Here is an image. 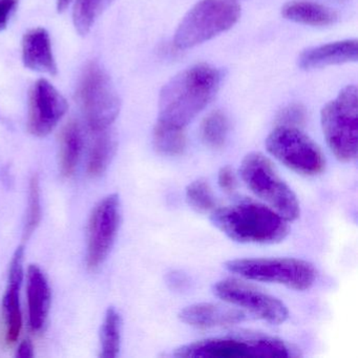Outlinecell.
<instances>
[{
    "instance_id": "1",
    "label": "cell",
    "mask_w": 358,
    "mask_h": 358,
    "mask_svg": "<svg viewBox=\"0 0 358 358\" xmlns=\"http://www.w3.org/2000/svg\"><path fill=\"white\" fill-rule=\"evenodd\" d=\"M222 78L221 71L205 64L179 73L161 91L159 122L184 129L213 100Z\"/></svg>"
},
{
    "instance_id": "2",
    "label": "cell",
    "mask_w": 358,
    "mask_h": 358,
    "mask_svg": "<svg viewBox=\"0 0 358 358\" xmlns=\"http://www.w3.org/2000/svg\"><path fill=\"white\" fill-rule=\"evenodd\" d=\"M210 220L228 238L243 244H274L289 234L287 220L259 203L243 202L215 209Z\"/></svg>"
},
{
    "instance_id": "3",
    "label": "cell",
    "mask_w": 358,
    "mask_h": 358,
    "mask_svg": "<svg viewBox=\"0 0 358 358\" xmlns=\"http://www.w3.org/2000/svg\"><path fill=\"white\" fill-rule=\"evenodd\" d=\"M295 355L292 347L282 339L250 332L194 341L173 352L175 357H292Z\"/></svg>"
},
{
    "instance_id": "4",
    "label": "cell",
    "mask_w": 358,
    "mask_h": 358,
    "mask_svg": "<svg viewBox=\"0 0 358 358\" xmlns=\"http://www.w3.org/2000/svg\"><path fill=\"white\" fill-rule=\"evenodd\" d=\"M322 133L337 160L353 162L357 158L358 99L355 85L345 87L320 113Z\"/></svg>"
},
{
    "instance_id": "5",
    "label": "cell",
    "mask_w": 358,
    "mask_h": 358,
    "mask_svg": "<svg viewBox=\"0 0 358 358\" xmlns=\"http://www.w3.org/2000/svg\"><path fill=\"white\" fill-rule=\"evenodd\" d=\"M240 14L236 0H201L178 27L173 43L180 50L196 47L231 29Z\"/></svg>"
},
{
    "instance_id": "6",
    "label": "cell",
    "mask_w": 358,
    "mask_h": 358,
    "mask_svg": "<svg viewBox=\"0 0 358 358\" xmlns=\"http://www.w3.org/2000/svg\"><path fill=\"white\" fill-rule=\"evenodd\" d=\"M240 173L247 187L287 221L299 217L301 208L296 196L263 154L247 155L241 164Z\"/></svg>"
},
{
    "instance_id": "7",
    "label": "cell",
    "mask_w": 358,
    "mask_h": 358,
    "mask_svg": "<svg viewBox=\"0 0 358 358\" xmlns=\"http://www.w3.org/2000/svg\"><path fill=\"white\" fill-rule=\"evenodd\" d=\"M76 95L85 121L94 133L108 129L118 117V94L112 79L97 62H92L83 71Z\"/></svg>"
},
{
    "instance_id": "8",
    "label": "cell",
    "mask_w": 358,
    "mask_h": 358,
    "mask_svg": "<svg viewBox=\"0 0 358 358\" xmlns=\"http://www.w3.org/2000/svg\"><path fill=\"white\" fill-rule=\"evenodd\" d=\"M226 269L247 280L282 285L305 291L313 286L316 270L309 262L289 257L236 259L226 262Z\"/></svg>"
},
{
    "instance_id": "9",
    "label": "cell",
    "mask_w": 358,
    "mask_h": 358,
    "mask_svg": "<svg viewBox=\"0 0 358 358\" xmlns=\"http://www.w3.org/2000/svg\"><path fill=\"white\" fill-rule=\"evenodd\" d=\"M268 152L291 171L303 176H317L326 160L317 144L296 127H280L266 139Z\"/></svg>"
},
{
    "instance_id": "10",
    "label": "cell",
    "mask_w": 358,
    "mask_h": 358,
    "mask_svg": "<svg viewBox=\"0 0 358 358\" xmlns=\"http://www.w3.org/2000/svg\"><path fill=\"white\" fill-rule=\"evenodd\" d=\"M121 223V204L118 194L102 199L93 209L87 229V265L96 270L108 259Z\"/></svg>"
},
{
    "instance_id": "11",
    "label": "cell",
    "mask_w": 358,
    "mask_h": 358,
    "mask_svg": "<svg viewBox=\"0 0 358 358\" xmlns=\"http://www.w3.org/2000/svg\"><path fill=\"white\" fill-rule=\"evenodd\" d=\"M213 293L272 324H282L289 316L288 308L280 299L236 278L220 280L213 286Z\"/></svg>"
},
{
    "instance_id": "12",
    "label": "cell",
    "mask_w": 358,
    "mask_h": 358,
    "mask_svg": "<svg viewBox=\"0 0 358 358\" xmlns=\"http://www.w3.org/2000/svg\"><path fill=\"white\" fill-rule=\"evenodd\" d=\"M68 108L62 94L47 79H39L29 96V131L35 137H47L64 118Z\"/></svg>"
},
{
    "instance_id": "13",
    "label": "cell",
    "mask_w": 358,
    "mask_h": 358,
    "mask_svg": "<svg viewBox=\"0 0 358 358\" xmlns=\"http://www.w3.org/2000/svg\"><path fill=\"white\" fill-rule=\"evenodd\" d=\"M24 247L16 249L10 263L7 288L3 299V318L6 324V341L9 345L16 343L22 328L20 308V290L24 280Z\"/></svg>"
},
{
    "instance_id": "14",
    "label": "cell",
    "mask_w": 358,
    "mask_h": 358,
    "mask_svg": "<svg viewBox=\"0 0 358 358\" xmlns=\"http://www.w3.org/2000/svg\"><path fill=\"white\" fill-rule=\"evenodd\" d=\"M29 326L34 333L41 332L51 309L52 292L47 276L37 265L29 266L27 274Z\"/></svg>"
},
{
    "instance_id": "15",
    "label": "cell",
    "mask_w": 358,
    "mask_h": 358,
    "mask_svg": "<svg viewBox=\"0 0 358 358\" xmlns=\"http://www.w3.org/2000/svg\"><path fill=\"white\" fill-rule=\"evenodd\" d=\"M179 318L194 328L210 329L240 324L247 320V314L236 308L201 303L184 308L179 313Z\"/></svg>"
},
{
    "instance_id": "16",
    "label": "cell",
    "mask_w": 358,
    "mask_h": 358,
    "mask_svg": "<svg viewBox=\"0 0 358 358\" xmlns=\"http://www.w3.org/2000/svg\"><path fill=\"white\" fill-rule=\"evenodd\" d=\"M22 62L34 72L56 76L57 64L52 49L51 37L45 29H32L24 34L22 43Z\"/></svg>"
},
{
    "instance_id": "17",
    "label": "cell",
    "mask_w": 358,
    "mask_h": 358,
    "mask_svg": "<svg viewBox=\"0 0 358 358\" xmlns=\"http://www.w3.org/2000/svg\"><path fill=\"white\" fill-rule=\"evenodd\" d=\"M357 41H337L306 50L299 57V66L303 70H314L334 64L357 62Z\"/></svg>"
},
{
    "instance_id": "18",
    "label": "cell",
    "mask_w": 358,
    "mask_h": 358,
    "mask_svg": "<svg viewBox=\"0 0 358 358\" xmlns=\"http://www.w3.org/2000/svg\"><path fill=\"white\" fill-rule=\"evenodd\" d=\"M85 146V135L80 123L71 120L60 135L59 171L64 178H71L76 171Z\"/></svg>"
},
{
    "instance_id": "19",
    "label": "cell",
    "mask_w": 358,
    "mask_h": 358,
    "mask_svg": "<svg viewBox=\"0 0 358 358\" xmlns=\"http://www.w3.org/2000/svg\"><path fill=\"white\" fill-rule=\"evenodd\" d=\"M282 14L291 22L314 27L330 26L338 20L336 12L310 0H293L284 6Z\"/></svg>"
},
{
    "instance_id": "20",
    "label": "cell",
    "mask_w": 358,
    "mask_h": 358,
    "mask_svg": "<svg viewBox=\"0 0 358 358\" xmlns=\"http://www.w3.org/2000/svg\"><path fill=\"white\" fill-rule=\"evenodd\" d=\"M96 134L97 138L90 152L87 169V175L92 178L100 177L106 173L114 157L117 145L114 135L108 129Z\"/></svg>"
},
{
    "instance_id": "21",
    "label": "cell",
    "mask_w": 358,
    "mask_h": 358,
    "mask_svg": "<svg viewBox=\"0 0 358 358\" xmlns=\"http://www.w3.org/2000/svg\"><path fill=\"white\" fill-rule=\"evenodd\" d=\"M122 318L115 307H110L100 330V357L115 358L121 349Z\"/></svg>"
},
{
    "instance_id": "22",
    "label": "cell",
    "mask_w": 358,
    "mask_h": 358,
    "mask_svg": "<svg viewBox=\"0 0 358 358\" xmlns=\"http://www.w3.org/2000/svg\"><path fill=\"white\" fill-rule=\"evenodd\" d=\"M152 139L155 148L161 154L178 156L185 150L186 134L183 127H173L158 121Z\"/></svg>"
},
{
    "instance_id": "23",
    "label": "cell",
    "mask_w": 358,
    "mask_h": 358,
    "mask_svg": "<svg viewBox=\"0 0 358 358\" xmlns=\"http://www.w3.org/2000/svg\"><path fill=\"white\" fill-rule=\"evenodd\" d=\"M113 1L114 0H77L73 11V22L77 32L85 36Z\"/></svg>"
},
{
    "instance_id": "24",
    "label": "cell",
    "mask_w": 358,
    "mask_h": 358,
    "mask_svg": "<svg viewBox=\"0 0 358 358\" xmlns=\"http://www.w3.org/2000/svg\"><path fill=\"white\" fill-rule=\"evenodd\" d=\"M229 131L227 117L221 110H215L205 117L201 125L203 142L213 150H220L225 145Z\"/></svg>"
},
{
    "instance_id": "25",
    "label": "cell",
    "mask_w": 358,
    "mask_h": 358,
    "mask_svg": "<svg viewBox=\"0 0 358 358\" xmlns=\"http://www.w3.org/2000/svg\"><path fill=\"white\" fill-rule=\"evenodd\" d=\"M186 200L194 210L201 213H213L217 207L210 186L205 180L192 182L186 188Z\"/></svg>"
},
{
    "instance_id": "26",
    "label": "cell",
    "mask_w": 358,
    "mask_h": 358,
    "mask_svg": "<svg viewBox=\"0 0 358 358\" xmlns=\"http://www.w3.org/2000/svg\"><path fill=\"white\" fill-rule=\"evenodd\" d=\"M41 222V186L38 176L33 175L29 185L28 209L24 221V238L29 240Z\"/></svg>"
},
{
    "instance_id": "27",
    "label": "cell",
    "mask_w": 358,
    "mask_h": 358,
    "mask_svg": "<svg viewBox=\"0 0 358 358\" xmlns=\"http://www.w3.org/2000/svg\"><path fill=\"white\" fill-rule=\"evenodd\" d=\"M305 108L301 104L293 103L280 110L278 117V123L280 127H303L306 122Z\"/></svg>"
},
{
    "instance_id": "28",
    "label": "cell",
    "mask_w": 358,
    "mask_h": 358,
    "mask_svg": "<svg viewBox=\"0 0 358 358\" xmlns=\"http://www.w3.org/2000/svg\"><path fill=\"white\" fill-rule=\"evenodd\" d=\"M20 5V0H0V32L5 30Z\"/></svg>"
},
{
    "instance_id": "29",
    "label": "cell",
    "mask_w": 358,
    "mask_h": 358,
    "mask_svg": "<svg viewBox=\"0 0 358 358\" xmlns=\"http://www.w3.org/2000/svg\"><path fill=\"white\" fill-rule=\"evenodd\" d=\"M217 182L220 187L226 192H232L236 190V179L234 171L230 166H224L220 169L217 175Z\"/></svg>"
},
{
    "instance_id": "30",
    "label": "cell",
    "mask_w": 358,
    "mask_h": 358,
    "mask_svg": "<svg viewBox=\"0 0 358 358\" xmlns=\"http://www.w3.org/2000/svg\"><path fill=\"white\" fill-rule=\"evenodd\" d=\"M34 345H33L32 341L27 339L20 343L17 351H16V357L31 358L34 357Z\"/></svg>"
},
{
    "instance_id": "31",
    "label": "cell",
    "mask_w": 358,
    "mask_h": 358,
    "mask_svg": "<svg viewBox=\"0 0 358 358\" xmlns=\"http://www.w3.org/2000/svg\"><path fill=\"white\" fill-rule=\"evenodd\" d=\"M167 282L175 289L184 288V286L187 284V280H186L185 275L182 274L181 272L176 271L171 272V273L167 276Z\"/></svg>"
},
{
    "instance_id": "32",
    "label": "cell",
    "mask_w": 358,
    "mask_h": 358,
    "mask_svg": "<svg viewBox=\"0 0 358 358\" xmlns=\"http://www.w3.org/2000/svg\"><path fill=\"white\" fill-rule=\"evenodd\" d=\"M73 0H57V11L59 13L66 11V8L72 3Z\"/></svg>"
}]
</instances>
